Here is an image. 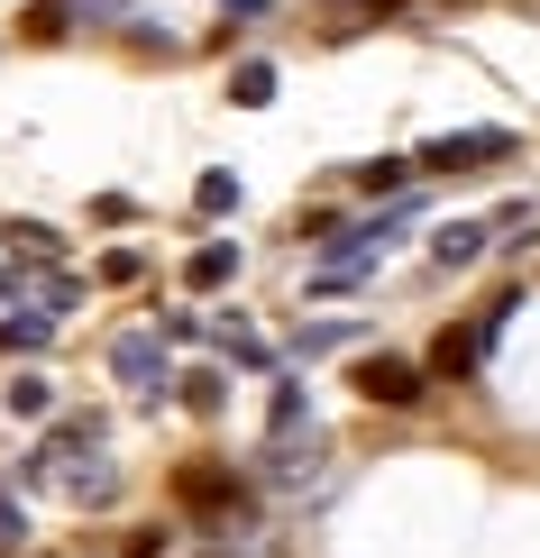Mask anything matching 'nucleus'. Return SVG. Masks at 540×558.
Instances as JSON below:
<instances>
[{
    "label": "nucleus",
    "mask_w": 540,
    "mask_h": 558,
    "mask_svg": "<svg viewBox=\"0 0 540 558\" xmlns=\"http://www.w3.org/2000/svg\"><path fill=\"white\" fill-rule=\"evenodd\" d=\"M513 312H523V293L504 284V293L485 302L477 320H458V330H440V339H431V366H421V376H477V366H485V357H495V348H504Z\"/></svg>",
    "instance_id": "1"
},
{
    "label": "nucleus",
    "mask_w": 540,
    "mask_h": 558,
    "mask_svg": "<svg viewBox=\"0 0 540 558\" xmlns=\"http://www.w3.org/2000/svg\"><path fill=\"white\" fill-rule=\"evenodd\" d=\"M513 147H523L513 129H458V137H431L412 166L421 174H477V166H513Z\"/></svg>",
    "instance_id": "2"
},
{
    "label": "nucleus",
    "mask_w": 540,
    "mask_h": 558,
    "mask_svg": "<svg viewBox=\"0 0 540 558\" xmlns=\"http://www.w3.org/2000/svg\"><path fill=\"white\" fill-rule=\"evenodd\" d=\"M348 385H358L375 412H404V403H421V385H431V376H421L412 357H385V348H375V357H358V376H348Z\"/></svg>",
    "instance_id": "3"
},
{
    "label": "nucleus",
    "mask_w": 540,
    "mask_h": 558,
    "mask_svg": "<svg viewBox=\"0 0 540 558\" xmlns=\"http://www.w3.org/2000/svg\"><path fill=\"white\" fill-rule=\"evenodd\" d=\"M110 376L156 403V393H166V339H137V330H129V339H110Z\"/></svg>",
    "instance_id": "4"
},
{
    "label": "nucleus",
    "mask_w": 540,
    "mask_h": 558,
    "mask_svg": "<svg viewBox=\"0 0 540 558\" xmlns=\"http://www.w3.org/2000/svg\"><path fill=\"white\" fill-rule=\"evenodd\" d=\"M46 485H64V504H83V513H101V504L120 495V468H110L101 449H83V458H64V468L46 476Z\"/></svg>",
    "instance_id": "5"
},
{
    "label": "nucleus",
    "mask_w": 540,
    "mask_h": 558,
    "mask_svg": "<svg viewBox=\"0 0 540 558\" xmlns=\"http://www.w3.org/2000/svg\"><path fill=\"white\" fill-rule=\"evenodd\" d=\"M183 504H202V513H229V522H248V485L229 476V468H183Z\"/></svg>",
    "instance_id": "6"
},
{
    "label": "nucleus",
    "mask_w": 540,
    "mask_h": 558,
    "mask_svg": "<svg viewBox=\"0 0 540 558\" xmlns=\"http://www.w3.org/2000/svg\"><path fill=\"white\" fill-rule=\"evenodd\" d=\"M485 239H495L485 220H449V229H431V266H477V257H485Z\"/></svg>",
    "instance_id": "7"
},
{
    "label": "nucleus",
    "mask_w": 540,
    "mask_h": 558,
    "mask_svg": "<svg viewBox=\"0 0 540 558\" xmlns=\"http://www.w3.org/2000/svg\"><path fill=\"white\" fill-rule=\"evenodd\" d=\"M229 275H239V247H229V239H211V247H193V266H183V284H193V293H220Z\"/></svg>",
    "instance_id": "8"
},
{
    "label": "nucleus",
    "mask_w": 540,
    "mask_h": 558,
    "mask_svg": "<svg viewBox=\"0 0 540 558\" xmlns=\"http://www.w3.org/2000/svg\"><path fill=\"white\" fill-rule=\"evenodd\" d=\"M229 101H239V110H266V101H275V64H266V56H248L239 74H229Z\"/></svg>",
    "instance_id": "9"
},
{
    "label": "nucleus",
    "mask_w": 540,
    "mask_h": 558,
    "mask_svg": "<svg viewBox=\"0 0 540 558\" xmlns=\"http://www.w3.org/2000/svg\"><path fill=\"white\" fill-rule=\"evenodd\" d=\"M266 422H275V439H285V430H312V393L285 376V385H275V403H266Z\"/></svg>",
    "instance_id": "10"
},
{
    "label": "nucleus",
    "mask_w": 540,
    "mask_h": 558,
    "mask_svg": "<svg viewBox=\"0 0 540 558\" xmlns=\"http://www.w3.org/2000/svg\"><path fill=\"white\" fill-rule=\"evenodd\" d=\"M412 183V156H375V166H358V193H375V202H394Z\"/></svg>",
    "instance_id": "11"
},
{
    "label": "nucleus",
    "mask_w": 540,
    "mask_h": 558,
    "mask_svg": "<svg viewBox=\"0 0 540 558\" xmlns=\"http://www.w3.org/2000/svg\"><path fill=\"white\" fill-rule=\"evenodd\" d=\"M56 339V320L46 312H19V320H0V348H10V357H28V348H46Z\"/></svg>",
    "instance_id": "12"
},
{
    "label": "nucleus",
    "mask_w": 540,
    "mask_h": 558,
    "mask_svg": "<svg viewBox=\"0 0 540 558\" xmlns=\"http://www.w3.org/2000/svg\"><path fill=\"white\" fill-rule=\"evenodd\" d=\"M183 403H193V412H220V403H229V376H220V366H193V376H183Z\"/></svg>",
    "instance_id": "13"
},
{
    "label": "nucleus",
    "mask_w": 540,
    "mask_h": 558,
    "mask_svg": "<svg viewBox=\"0 0 540 558\" xmlns=\"http://www.w3.org/2000/svg\"><path fill=\"white\" fill-rule=\"evenodd\" d=\"M10 412H19V422H46V412H56V385H46V376H19V385H10Z\"/></svg>",
    "instance_id": "14"
},
{
    "label": "nucleus",
    "mask_w": 540,
    "mask_h": 558,
    "mask_svg": "<svg viewBox=\"0 0 540 558\" xmlns=\"http://www.w3.org/2000/svg\"><path fill=\"white\" fill-rule=\"evenodd\" d=\"M193 202H202L211 220H220V211H239V174H202V183H193Z\"/></svg>",
    "instance_id": "15"
},
{
    "label": "nucleus",
    "mask_w": 540,
    "mask_h": 558,
    "mask_svg": "<svg viewBox=\"0 0 540 558\" xmlns=\"http://www.w3.org/2000/svg\"><path fill=\"white\" fill-rule=\"evenodd\" d=\"M10 247H19V257H56V229H46V220H10Z\"/></svg>",
    "instance_id": "16"
},
{
    "label": "nucleus",
    "mask_w": 540,
    "mask_h": 558,
    "mask_svg": "<svg viewBox=\"0 0 540 558\" xmlns=\"http://www.w3.org/2000/svg\"><path fill=\"white\" fill-rule=\"evenodd\" d=\"M10 549H28V513H19V495L0 485V558H10Z\"/></svg>",
    "instance_id": "17"
},
{
    "label": "nucleus",
    "mask_w": 540,
    "mask_h": 558,
    "mask_svg": "<svg viewBox=\"0 0 540 558\" xmlns=\"http://www.w3.org/2000/svg\"><path fill=\"white\" fill-rule=\"evenodd\" d=\"M348 320H312V330H293V357H321V348H339Z\"/></svg>",
    "instance_id": "18"
},
{
    "label": "nucleus",
    "mask_w": 540,
    "mask_h": 558,
    "mask_svg": "<svg viewBox=\"0 0 540 558\" xmlns=\"http://www.w3.org/2000/svg\"><path fill=\"white\" fill-rule=\"evenodd\" d=\"M64 19H74L64 0H37V10H28V37H64Z\"/></svg>",
    "instance_id": "19"
},
{
    "label": "nucleus",
    "mask_w": 540,
    "mask_h": 558,
    "mask_svg": "<svg viewBox=\"0 0 540 558\" xmlns=\"http://www.w3.org/2000/svg\"><path fill=\"white\" fill-rule=\"evenodd\" d=\"M137 266H147L137 247H110V257H101V284H137Z\"/></svg>",
    "instance_id": "20"
},
{
    "label": "nucleus",
    "mask_w": 540,
    "mask_h": 558,
    "mask_svg": "<svg viewBox=\"0 0 540 558\" xmlns=\"http://www.w3.org/2000/svg\"><path fill=\"white\" fill-rule=\"evenodd\" d=\"M120 558H166V531H129V541H120Z\"/></svg>",
    "instance_id": "21"
},
{
    "label": "nucleus",
    "mask_w": 540,
    "mask_h": 558,
    "mask_svg": "<svg viewBox=\"0 0 540 558\" xmlns=\"http://www.w3.org/2000/svg\"><path fill=\"white\" fill-rule=\"evenodd\" d=\"M367 10H375V19H394V10H404V0H367Z\"/></svg>",
    "instance_id": "22"
}]
</instances>
